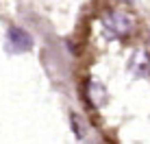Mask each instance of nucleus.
<instances>
[{
  "label": "nucleus",
  "mask_w": 150,
  "mask_h": 144,
  "mask_svg": "<svg viewBox=\"0 0 150 144\" xmlns=\"http://www.w3.org/2000/svg\"><path fill=\"white\" fill-rule=\"evenodd\" d=\"M102 22H105V29L109 31L111 35H115V37H126V35H131L133 29H135V20H133L128 13H124V11L105 13Z\"/></svg>",
  "instance_id": "f257e3e1"
},
{
  "label": "nucleus",
  "mask_w": 150,
  "mask_h": 144,
  "mask_svg": "<svg viewBox=\"0 0 150 144\" xmlns=\"http://www.w3.org/2000/svg\"><path fill=\"white\" fill-rule=\"evenodd\" d=\"M7 46L13 53H26L33 48V37L20 26H11L7 33Z\"/></svg>",
  "instance_id": "f03ea898"
},
{
  "label": "nucleus",
  "mask_w": 150,
  "mask_h": 144,
  "mask_svg": "<svg viewBox=\"0 0 150 144\" xmlns=\"http://www.w3.org/2000/svg\"><path fill=\"white\" fill-rule=\"evenodd\" d=\"M128 68H131V72L135 76H139V79L150 76V55L146 53V50H135V53L131 55Z\"/></svg>",
  "instance_id": "7ed1b4c3"
},
{
  "label": "nucleus",
  "mask_w": 150,
  "mask_h": 144,
  "mask_svg": "<svg viewBox=\"0 0 150 144\" xmlns=\"http://www.w3.org/2000/svg\"><path fill=\"white\" fill-rule=\"evenodd\" d=\"M89 101L94 103L96 107L105 105V103H107V90H105V85L91 81V83H89Z\"/></svg>",
  "instance_id": "20e7f679"
},
{
  "label": "nucleus",
  "mask_w": 150,
  "mask_h": 144,
  "mask_svg": "<svg viewBox=\"0 0 150 144\" xmlns=\"http://www.w3.org/2000/svg\"><path fill=\"white\" fill-rule=\"evenodd\" d=\"M70 120H72V125H74V133H76V138H83V135H85V125H79V116H76V114H72L70 116Z\"/></svg>",
  "instance_id": "39448f33"
}]
</instances>
